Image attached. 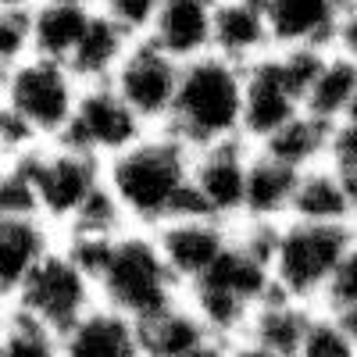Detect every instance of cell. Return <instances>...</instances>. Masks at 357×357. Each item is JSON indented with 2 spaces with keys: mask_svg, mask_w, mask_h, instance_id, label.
Segmentation results:
<instances>
[{
  "mask_svg": "<svg viewBox=\"0 0 357 357\" xmlns=\"http://www.w3.org/2000/svg\"><path fill=\"white\" fill-rule=\"evenodd\" d=\"M0 218H40L36 190L22 161H8L0 168Z\"/></svg>",
  "mask_w": 357,
  "mask_h": 357,
  "instance_id": "f1b7e54d",
  "label": "cell"
},
{
  "mask_svg": "<svg viewBox=\"0 0 357 357\" xmlns=\"http://www.w3.org/2000/svg\"><path fill=\"white\" fill-rule=\"evenodd\" d=\"M165 129L190 151L243 139V68L218 54L186 61Z\"/></svg>",
  "mask_w": 357,
  "mask_h": 357,
  "instance_id": "7a4b0ae2",
  "label": "cell"
},
{
  "mask_svg": "<svg viewBox=\"0 0 357 357\" xmlns=\"http://www.w3.org/2000/svg\"><path fill=\"white\" fill-rule=\"evenodd\" d=\"M4 165H8V161H4V154H0V168H4Z\"/></svg>",
  "mask_w": 357,
  "mask_h": 357,
  "instance_id": "60d3db41",
  "label": "cell"
},
{
  "mask_svg": "<svg viewBox=\"0 0 357 357\" xmlns=\"http://www.w3.org/2000/svg\"><path fill=\"white\" fill-rule=\"evenodd\" d=\"M190 172V146L168 129H151L129 151L104 161V186L122 207L129 229L154 232L183 215H197Z\"/></svg>",
  "mask_w": 357,
  "mask_h": 357,
  "instance_id": "6da1fadb",
  "label": "cell"
},
{
  "mask_svg": "<svg viewBox=\"0 0 357 357\" xmlns=\"http://www.w3.org/2000/svg\"><path fill=\"white\" fill-rule=\"evenodd\" d=\"M129 36L118 29L104 11H93V18H89V29L86 36L79 40L75 54H72V75L86 86V82H111L114 68L122 65V57L129 50Z\"/></svg>",
  "mask_w": 357,
  "mask_h": 357,
  "instance_id": "cb8c5ba5",
  "label": "cell"
},
{
  "mask_svg": "<svg viewBox=\"0 0 357 357\" xmlns=\"http://www.w3.org/2000/svg\"><path fill=\"white\" fill-rule=\"evenodd\" d=\"M272 50V29L261 0H215L211 54L247 68Z\"/></svg>",
  "mask_w": 357,
  "mask_h": 357,
  "instance_id": "9a60e30c",
  "label": "cell"
},
{
  "mask_svg": "<svg viewBox=\"0 0 357 357\" xmlns=\"http://www.w3.org/2000/svg\"><path fill=\"white\" fill-rule=\"evenodd\" d=\"M139 325V343L146 357H175L183 350H193L207 340H215L207 333V325L200 321V314L186 304V296L178 304L158 311L154 318L136 321Z\"/></svg>",
  "mask_w": 357,
  "mask_h": 357,
  "instance_id": "d4e9b609",
  "label": "cell"
},
{
  "mask_svg": "<svg viewBox=\"0 0 357 357\" xmlns=\"http://www.w3.org/2000/svg\"><path fill=\"white\" fill-rule=\"evenodd\" d=\"M97 307V286L82 268L68 257V250L57 243L22 282V289L11 296L4 311L40 325L61 340L72 325Z\"/></svg>",
  "mask_w": 357,
  "mask_h": 357,
  "instance_id": "52a82bcc",
  "label": "cell"
},
{
  "mask_svg": "<svg viewBox=\"0 0 357 357\" xmlns=\"http://www.w3.org/2000/svg\"><path fill=\"white\" fill-rule=\"evenodd\" d=\"M178 72H183V61H175L154 40L143 36L129 43L122 65L111 75V86L136 111V118L146 129H165L172 104H175Z\"/></svg>",
  "mask_w": 357,
  "mask_h": 357,
  "instance_id": "8fae6325",
  "label": "cell"
},
{
  "mask_svg": "<svg viewBox=\"0 0 357 357\" xmlns=\"http://www.w3.org/2000/svg\"><path fill=\"white\" fill-rule=\"evenodd\" d=\"M33 57V25L25 11H0V75Z\"/></svg>",
  "mask_w": 357,
  "mask_h": 357,
  "instance_id": "4dcf8cb0",
  "label": "cell"
},
{
  "mask_svg": "<svg viewBox=\"0 0 357 357\" xmlns=\"http://www.w3.org/2000/svg\"><path fill=\"white\" fill-rule=\"evenodd\" d=\"M293 222H318V225H350L354 229V183L321 161L296 175V190L289 204Z\"/></svg>",
  "mask_w": 357,
  "mask_h": 357,
  "instance_id": "2e32d148",
  "label": "cell"
},
{
  "mask_svg": "<svg viewBox=\"0 0 357 357\" xmlns=\"http://www.w3.org/2000/svg\"><path fill=\"white\" fill-rule=\"evenodd\" d=\"M0 357H61V340L4 311L0 314Z\"/></svg>",
  "mask_w": 357,
  "mask_h": 357,
  "instance_id": "83f0119b",
  "label": "cell"
},
{
  "mask_svg": "<svg viewBox=\"0 0 357 357\" xmlns=\"http://www.w3.org/2000/svg\"><path fill=\"white\" fill-rule=\"evenodd\" d=\"M154 240L161 247L165 264L172 268V275L178 279V286L186 293V286H193L222 257V250L232 240V225L215 222L207 215H183V218L154 229Z\"/></svg>",
  "mask_w": 357,
  "mask_h": 357,
  "instance_id": "4fadbf2b",
  "label": "cell"
},
{
  "mask_svg": "<svg viewBox=\"0 0 357 357\" xmlns=\"http://www.w3.org/2000/svg\"><path fill=\"white\" fill-rule=\"evenodd\" d=\"M61 357H146V354L139 343V325L97 304L61 336Z\"/></svg>",
  "mask_w": 357,
  "mask_h": 357,
  "instance_id": "d6986e66",
  "label": "cell"
},
{
  "mask_svg": "<svg viewBox=\"0 0 357 357\" xmlns=\"http://www.w3.org/2000/svg\"><path fill=\"white\" fill-rule=\"evenodd\" d=\"M211 25H215V0H161V11L151 25L146 40H154L175 61L211 54Z\"/></svg>",
  "mask_w": 357,
  "mask_h": 357,
  "instance_id": "ac0fdd59",
  "label": "cell"
},
{
  "mask_svg": "<svg viewBox=\"0 0 357 357\" xmlns=\"http://www.w3.org/2000/svg\"><path fill=\"white\" fill-rule=\"evenodd\" d=\"M146 132L151 129H146L136 118V111L118 97V89L111 82H86L79 89L72 122H68V129L61 132L57 143L72 146V151H79V154L97 158L104 165L114 154L129 151V146Z\"/></svg>",
  "mask_w": 357,
  "mask_h": 357,
  "instance_id": "30bf717a",
  "label": "cell"
},
{
  "mask_svg": "<svg viewBox=\"0 0 357 357\" xmlns=\"http://www.w3.org/2000/svg\"><path fill=\"white\" fill-rule=\"evenodd\" d=\"M275 293L272 282V268H268L264 257H257L254 250H247L240 240H232L222 250V257L207 268V272L186 286V304L200 314V321L207 325V333L215 340H240L247 321L254 314V307L261 301Z\"/></svg>",
  "mask_w": 357,
  "mask_h": 357,
  "instance_id": "277c9868",
  "label": "cell"
},
{
  "mask_svg": "<svg viewBox=\"0 0 357 357\" xmlns=\"http://www.w3.org/2000/svg\"><path fill=\"white\" fill-rule=\"evenodd\" d=\"M250 158H254V146L247 139H225L215 146H204V151H193L190 186H193L197 215H207L225 225H240Z\"/></svg>",
  "mask_w": 357,
  "mask_h": 357,
  "instance_id": "7c38bea8",
  "label": "cell"
},
{
  "mask_svg": "<svg viewBox=\"0 0 357 357\" xmlns=\"http://www.w3.org/2000/svg\"><path fill=\"white\" fill-rule=\"evenodd\" d=\"M329 50H333V54H343V57H350V61H357V0H350V4H347V11L340 15Z\"/></svg>",
  "mask_w": 357,
  "mask_h": 357,
  "instance_id": "836d02e7",
  "label": "cell"
},
{
  "mask_svg": "<svg viewBox=\"0 0 357 357\" xmlns=\"http://www.w3.org/2000/svg\"><path fill=\"white\" fill-rule=\"evenodd\" d=\"M57 247L54 225L43 218H0V307L11 304L33 268Z\"/></svg>",
  "mask_w": 357,
  "mask_h": 357,
  "instance_id": "e0dca14e",
  "label": "cell"
},
{
  "mask_svg": "<svg viewBox=\"0 0 357 357\" xmlns=\"http://www.w3.org/2000/svg\"><path fill=\"white\" fill-rule=\"evenodd\" d=\"M329 165L340 168L350 183L357 178V107L340 118L329 132Z\"/></svg>",
  "mask_w": 357,
  "mask_h": 357,
  "instance_id": "d6a6232c",
  "label": "cell"
},
{
  "mask_svg": "<svg viewBox=\"0 0 357 357\" xmlns=\"http://www.w3.org/2000/svg\"><path fill=\"white\" fill-rule=\"evenodd\" d=\"M347 325H350V329L357 333V318H347Z\"/></svg>",
  "mask_w": 357,
  "mask_h": 357,
  "instance_id": "ab89813d",
  "label": "cell"
},
{
  "mask_svg": "<svg viewBox=\"0 0 357 357\" xmlns=\"http://www.w3.org/2000/svg\"><path fill=\"white\" fill-rule=\"evenodd\" d=\"M93 286L97 304L132 321H146L183 301V286L165 264L154 232L146 229H126L114 236L93 275Z\"/></svg>",
  "mask_w": 357,
  "mask_h": 357,
  "instance_id": "3957f363",
  "label": "cell"
},
{
  "mask_svg": "<svg viewBox=\"0 0 357 357\" xmlns=\"http://www.w3.org/2000/svg\"><path fill=\"white\" fill-rule=\"evenodd\" d=\"M354 107H357V61L325 50L321 65H318V72L307 86L304 111L321 118L325 126H336Z\"/></svg>",
  "mask_w": 357,
  "mask_h": 357,
  "instance_id": "603a6c76",
  "label": "cell"
},
{
  "mask_svg": "<svg viewBox=\"0 0 357 357\" xmlns=\"http://www.w3.org/2000/svg\"><path fill=\"white\" fill-rule=\"evenodd\" d=\"M325 50H272L243 68V139L261 146L304 111Z\"/></svg>",
  "mask_w": 357,
  "mask_h": 357,
  "instance_id": "5b68a950",
  "label": "cell"
},
{
  "mask_svg": "<svg viewBox=\"0 0 357 357\" xmlns=\"http://www.w3.org/2000/svg\"><path fill=\"white\" fill-rule=\"evenodd\" d=\"M354 229H357V178H354Z\"/></svg>",
  "mask_w": 357,
  "mask_h": 357,
  "instance_id": "74e56055",
  "label": "cell"
},
{
  "mask_svg": "<svg viewBox=\"0 0 357 357\" xmlns=\"http://www.w3.org/2000/svg\"><path fill=\"white\" fill-rule=\"evenodd\" d=\"M275 50H329L350 0H261Z\"/></svg>",
  "mask_w": 357,
  "mask_h": 357,
  "instance_id": "5bb4252c",
  "label": "cell"
},
{
  "mask_svg": "<svg viewBox=\"0 0 357 357\" xmlns=\"http://www.w3.org/2000/svg\"><path fill=\"white\" fill-rule=\"evenodd\" d=\"M97 11H104L129 40H143L161 11V0H97Z\"/></svg>",
  "mask_w": 357,
  "mask_h": 357,
  "instance_id": "1f68e13d",
  "label": "cell"
},
{
  "mask_svg": "<svg viewBox=\"0 0 357 357\" xmlns=\"http://www.w3.org/2000/svg\"><path fill=\"white\" fill-rule=\"evenodd\" d=\"M36 4H40V0H0V11H25L29 15Z\"/></svg>",
  "mask_w": 357,
  "mask_h": 357,
  "instance_id": "8d00e7d4",
  "label": "cell"
},
{
  "mask_svg": "<svg viewBox=\"0 0 357 357\" xmlns=\"http://www.w3.org/2000/svg\"><path fill=\"white\" fill-rule=\"evenodd\" d=\"M229 357H282V354H272V350H264L250 340H232L229 343Z\"/></svg>",
  "mask_w": 357,
  "mask_h": 357,
  "instance_id": "d590c367",
  "label": "cell"
},
{
  "mask_svg": "<svg viewBox=\"0 0 357 357\" xmlns=\"http://www.w3.org/2000/svg\"><path fill=\"white\" fill-rule=\"evenodd\" d=\"M86 4H97V0H86Z\"/></svg>",
  "mask_w": 357,
  "mask_h": 357,
  "instance_id": "b9f144b4",
  "label": "cell"
},
{
  "mask_svg": "<svg viewBox=\"0 0 357 357\" xmlns=\"http://www.w3.org/2000/svg\"><path fill=\"white\" fill-rule=\"evenodd\" d=\"M15 161L25 165L29 183L36 190L40 218L54 229H65L82 211V204L104 186V165L65 143H43L33 154Z\"/></svg>",
  "mask_w": 357,
  "mask_h": 357,
  "instance_id": "9c48e42d",
  "label": "cell"
},
{
  "mask_svg": "<svg viewBox=\"0 0 357 357\" xmlns=\"http://www.w3.org/2000/svg\"><path fill=\"white\" fill-rule=\"evenodd\" d=\"M329 132H333V126H325L321 118L301 111L275 136H268L257 151L289 165L293 172H304V168H314L321 161H329Z\"/></svg>",
  "mask_w": 357,
  "mask_h": 357,
  "instance_id": "484cf974",
  "label": "cell"
},
{
  "mask_svg": "<svg viewBox=\"0 0 357 357\" xmlns=\"http://www.w3.org/2000/svg\"><path fill=\"white\" fill-rule=\"evenodd\" d=\"M0 111H4V75H0Z\"/></svg>",
  "mask_w": 357,
  "mask_h": 357,
  "instance_id": "f35d334b",
  "label": "cell"
},
{
  "mask_svg": "<svg viewBox=\"0 0 357 357\" xmlns=\"http://www.w3.org/2000/svg\"><path fill=\"white\" fill-rule=\"evenodd\" d=\"M293 357H357V333L347 325V318L314 307Z\"/></svg>",
  "mask_w": 357,
  "mask_h": 357,
  "instance_id": "4316f807",
  "label": "cell"
},
{
  "mask_svg": "<svg viewBox=\"0 0 357 357\" xmlns=\"http://www.w3.org/2000/svg\"><path fill=\"white\" fill-rule=\"evenodd\" d=\"M82 82L68 65L47 57H25L4 75V107L18 114L43 143H57L72 122Z\"/></svg>",
  "mask_w": 357,
  "mask_h": 357,
  "instance_id": "ba28073f",
  "label": "cell"
},
{
  "mask_svg": "<svg viewBox=\"0 0 357 357\" xmlns=\"http://www.w3.org/2000/svg\"><path fill=\"white\" fill-rule=\"evenodd\" d=\"M350 225H318V222H279L272 250V282L275 293L296 304L318 307L329 289L336 264L354 240Z\"/></svg>",
  "mask_w": 357,
  "mask_h": 357,
  "instance_id": "8992f818",
  "label": "cell"
},
{
  "mask_svg": "<svg viewBox=\"0 0 357 357\" xmlns=\"http://www.w3.org/2000/svg\"><path fill=\"white\" fill-rule=\"evenodd\" d=\"M296 175L289 165L261 154L254 146L250 172H247V197H243V218L240 222H264L279 225L289 218V204L296 190Z\"/></svg>",
  "mask_w": 357,
  "mask_h": 357,
  "instance_id": "44dd1931",
  "label": "cell"
},
{
  "mask_svg": "<svg viewBox=\"0 0 357 357\" xmlns=\"http://www.w3.org/2000/svg\"><path fill=\"white\" fill-rule=\"evenodd\" d=\"M175 357H229V343L225 340H207L193 350H183V354H175Z\"/></svg>",
  "mask_w": 357,
  "mask_h": 357,
  "instance_id": "e575fe53",
  "label": "cell"
},
{
  "mask_svg": "<svg viewBox=\"0 0 357 357\" xmlns=\"http://www.w3.org/2000/svg\"><path fill=\"white\" fill-rule=\"evenodd\" d=\"M93 11H97V4H86V0H40V4L29 11V25H33V57H47V61L68 65L79 40L86 36Z\"/></svg>",
  "mask_w": 357,
  "mask_h": 357,
  "instance_id": "ffe728a7",
  "label": "cell"
},
{
  "mask_svg": "<svg viewBox=\"0 0 357 357\" xmlns=\"http://www.w3.org/2000/svg\"><path fill=\"white\" fill-rule=\"evenodd\" d=\"M311 314H314V307L296 304V301H289V296H282V293H272L268 301H261L254 307V314H250L240 340H250V343L272 350V354L293 357L296 347H301V340H304V329H307Z\"/></svg>",
  "mask_w": 357,
  "mask_h": 357,
  "instance_id": "7402d4cb",
  "label": "cell"
},
{
  "mask_svg": "<svg viewBox=\"0 0 357 357\" xmlns=\"http://www.w3.org/2000/svg\"><path fill=\"white\" fill-rule=\"evenodd\" d=\"M318 307L333 311L340 318H357V232L347 243V250L336 264V275H333V282H329V289H325Z\"/></svg>",
  "mask_w": 357,
  "mask_h": 357,
  "instance_id": "f546056e",
  "label": "cell"
}]
</instances>
